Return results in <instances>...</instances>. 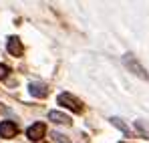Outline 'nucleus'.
Returning <instances> with one entry per match:
<instances>
[{
  "instance_id": "9",
  "label": "nucleus",
  "mask_w": 149,
  "mask_h": 143,
  "mask_svg": "<svg viewBox=\"0 0 149 143\" xmlns=\"http://www.w3.org/2000/svg\"><path fill=\"white\" fill-rule=\"evenodd\" d=\"M6 75H8V67L6 65H0V79H4Z\"/></svg>"
},
{
  "instance_id": "1",
  "label": "nucleus",
  "mask_w": 149,
  "mask_h": 143,
  "mask_svg": "<svg viewBox=\"0 0 149 143\" xmlns=\"http://www.w3.org/2000/svg\"><path fill=\"white\" fill-rule=\"evenodd\" d=\"M58 103L61 105H65L67 109H71L74 113H81L83 111V105H81V101H77L73 95H69V93H63V95H58Z\"/></svg>"
},
{
  "instance_id": "10",
  "label": "nucleus",
  "mask_w": 149,
  "mask_h": 143,
  "mask_svg": "<svg viewBox=\"0 0 149 143\" xmlns=\"http://www.w3.org/2000/svg\"><path fill=\"white\" fill-rule=\"evenodd\" d=\"M137 127H139V129H141L143 133L147 131V135H149V127H147V125H143V121H137Z\"/></svg>"
},
{
  "instance_id": "7",
  "label": "nucleus",
  "mask_w": 149,
  "mask_h": 143,
  "mask_svg": "<svg viewBox=\"0 0 149 143\" xmlns=\"http://www.w3.org/2000/svg\"><path fill=\"white\" fill-rule=\"evenodd\" d=\"M125 63H127V67H131V69L135 71V75H139L141 79H149L147 75H145V71H143V69L139 67V63H135V61H133L131 57H129V59H125Z\"/></svg>"
},
{
  "instance_id": "4",
  "label": "nucleus",
  "mask_w": 149,
  "mask_h": 143,
  "mask_svg": "<svg viewBox=\"0 0 149 143\" xmlns=\"http://www.w3.org/2000/svg\"><path fill=\"white\" fill-rule=\"evenodd\" d=\"M8 52L14 54V57H20V54H22V45H20V40H18L16 36L8 38Z\"/></svg>"
},
{
  "instance_id": "3",
  "label": "nucleus",
  "mask_w": 149,
  "mask_h": 143,
  "mask_svg": "<svg viewBox=\"0 0 149 143\" xmlns=\"http://www.w3.org/2000/svg\"><path fill=\"white\" fill-rule=\"evenodd\" d=\"M45 133H47V125H45V123H34L32 127H28V137H30L32 141L42 139Z\"/></svg>"
},
{
  "instance_id": "11",
  "label": "nucleus",
  "mask_w": 149,
  "mask_h": 143,
  "mask_svg": "<svg viewBox=\"0 0 149 143\" xmlns=\"http://www.w3.org/2000/svg\"><path fill=\"white\" fill-rule=\"evenodd\" d=\"M111 121H113V123H115V125H117L119 129H123V131H127V127H125L123 123H121V119H111Z\"/></svg>"
},
{
  "instance_id": "2",
  "label": "nucleus",
  "mask_w": 149,
  "mask_h": 143,
  "mask_svg": "<svg viewBox=\"0 0 149 143\" xmlns=\"http://www.w3.org/2000/svg\"><path fill=\"white\" fill-rule=\"evenodd\" d=\"M16 133H18L16 123H12V121H2V123H0V137L10 139V137H14Z\"/></svg>"
},
{
  "instance_id": "6",
  "label": "nucleus",
  "mask_w": 149,
  "mask_h": 143,
  "mask_svg": "<svg viewBox=\"0 0 149 143\" xmlns=\"http://www.w3.org/2000/svg\"><path fill=\"white\" fill-rule=\"evenodd\" d=\"M47 87L42 85V83H30V95H34V97H47Z\"/></svg>"
},
{
  "instance_id": "5",
  "label": "nucleus",
  "mask_w": 149,
  "mask_h": 143,
  "mask_svg": "<svg viewBox=\"0 0 149 143\" xmlns=\"http://www.w3.org/2000/svg\"><path fill=\"white\" fill-rule=\"evenodd\" d=\"M49 119L52 123H61V125H71V117H67L65 113H58V111H50Z\"/></svg>"
},
{
  "instance_id": "8",
  "label": "nucleus",
  "mask_w": 149,
  "mask_h": 143,
  "mask_svg": "<svg viewBox=\"0 0 149 143\" xmlns=\"http://www.w3.org/2000/svg\"><path fill=\"white\" fill-rule=\"evenodd\" d=\"M54 139H56L58 143H69V137H63L61 133H54Z\"/></svg>"
}]
</instances>
